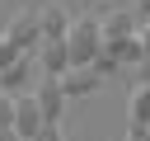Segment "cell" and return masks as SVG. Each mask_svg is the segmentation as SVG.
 <instances>
[{"label": "cell", "instance_id": "2e32d148", "mask_svg": "<svg viewBox=\"0 0 150 141\" xmlns=\"http://www.w3.org/2000/svg\"><path fill=\"white\" fill-rule=\"evenodd\" d=\"M141 85H145V89H150V56H145V61H141Z\"/></svg>", "mask_w": 150, "mask_h": 141}, {"label": "cell", "instance_id": "5b68a950", "mask_svg": "<svg viewBox=\"0 0 150 141\" xmlns=\"http://www.w3.org/2000/svg\"><path fill=\"white\" fill-rule=\"evenodd\" d=\"M33 99H38V108H42V118H47V122H56V118L66 113V89H61V80H56V75H38Z\"/></svg>", "mask_w": 150, "mask_h": 141}, {"label": "cell", "instance_id": "7c38bea8", "mask_svg": "<svg viewBox=\"0 0 150 141\" xmlns=\"http://www.w3.org/2000/svg\"><path fill=\"white\" fill-rule=\"evenodd\" d=\"M0 127H14V94L0 89Z\"/></svg>", "mask_w": 150, "mask_h": 141}, {"label": "cell", "instance_id": "8992f818", "mask_svg": "<svg viewBox=\"0 0 150 141\" xmlns=\"http://www.w3.org/2000/svg\"><path fill=\"white\" fill-rule=\"evenodd\" d=\"M98 24H103V47H117V42L136 38V14H131V9H112V14L98 19Z\"/></svg>", "mask_w": 150, "mask_h": 141}, {"label": "cell", "instance_id": "52a82bcc", "mask_svg": "<svg viewBox=\"0 0 150 141\" xmlns=\"http://www.w3.org/2000/svg\"><path fill=\"white\" fill-rule=\"evenodd\" d=\"M103 85V75L94 70V66H70L66 75H61V89H66V99H80V94H94Z\"/></svg>", "mask_w": 150, "mask_h": 141}, {"label": "cell", "instance_id": "6da1fadb", "mask_svg": "<svg viewBox=\"0 0 150 141\" xmlns=\"http://www.w3.org/2000/svg\"><path fill=\"white\" fill-rule=\"evenodd\" d=\"M66 52H70V66H94V61H98V52H103V24H98L94 14L70 19Z\"/></svg>", "mask_w": 150, "mask_h": 141}, {"label": "cell", "instance_id": "4fadbf2b", "mask_svg": "<svg viewBox=\"0 0 150 141\" xmlns=\"http://www.w3.org/2000/svg\"><path fill=\"white\" fill-rule=\"evenodd\" d=\"M131 14H136V24H150V0H136Z\"/></svg>", "mask_w": 150, "mask_h": 141}, {"label": "cell", "instance_id": "e0dca14e", "mask_svg": "<svg viewBox=\"0 0 150 141\" xmlns=\"http://www.w3.org/2000/svg\"><path fill=\"white\" fill-rule=\"evenodd\" d=\"M141 47H145V56H150V24L141 28Z\"/></svg>", "mask_w": 150, "mask_h": 141}, {"label": "cell", "instance_id": "5bb4252c", "mask_svg": "<svg viewBox=\"0 0 150 141\" xmlns=\"http://www.w3.org/2000/svg\"><path fill=\"white\" fill-rule=\"evenodd\" d=\"M33 141H61V127H56V122H47V127H42Z\"/></svg>", "mask_w": 150, "mask_h": 141}, {"label": "cell", "instance_id": "9c48e42d", "mask_svg": "<svg viewBox=\"0 0 150 141\" xmlns=\"http://www.w3.org/2000/svg\"><path fill=\"white\" fill-rule=\"evenodd\" d=\"M33 66H38V52H28V56H19L9 70H0V89L5 94H14L19 85H28V75H33Z\"/></svg>", "mask_w": 150, "mask_h": 141}, {"label": "cell", "instance_id": "3957f363", "mask_svg": "<svg viewBox=\"0 0 150 141\" xmlns=\"http://www.w3.org/2000/svg\"><path fill=\"white\" fill-rule=\"evenodd\" d=\"M42 127H47V118H42L38 99H33V94H14V127H9V132H14L19 141H33Z\"/></svg>", "mask_w": 150, "mask_h": 141}, {"label": "cell", "instance_id": "8fae6325", "mask_svg": "<svg viewBox=\"0 0 150 141\" xmlns=\"http://www.w3.org/2000/svg\"><path fill=\"white\" fill-rule=\"evenodd\" d=\"M19 56H28V52H19V47H14L9 38H0V70H9V66H14Z\"/></svg>", "mask_w": 150, "mask_h": 141}, {"label": "cell", "instance_id": "ba28073f", "mask_svg": "<svg viewBox=\"0 0 150 141\" xmlns=\"http://www.w3.org/2000/svg\"><path fill=\"white\" fill-rule=\"evenodd\" d=\"M38 33H42V38H66V33H70V14H66L61 5H42V9H38Z\"/></svg>", "mask_w": 150, "mask_h": 141}, {"label": "cell", "instance_id": "7a4b0ae2", "mask_svg": "<svg viewBox=\"0 0 150 141\" xmlns=\"http://www.w3.org/2000/svg\"><path fill=\"white\" fill-rule=\"evenodd\" d=\"M0 38H9L19 52H38V42H42V33H38V9L28 5V9H19L9 24H5V33Z\"/></svg>", "mask_w": 150, "mask_h": 141}, {"label": "cell", "instance_id": "277c9868", "mask_svg": "<svg viewBox=\"0 0 150 141\" xmlns=\"http://www.w3.org/2000/svg\"><path fill=\"white\" fill-rule=\"evenodd\" d=\"M70 70V52H66V38H42L38 42V75H66Z\"/></svg>", "mask_w": 150, "mask_h": 141}, {"label": "cell", "instance_id": "30bf717a", "mask_svg": "<svg viewBox=\"0 0 150 141\" xmlns=\"http://www.w3.org/2000/svg\"><path fill=\"white\" fill-rule=\"evenodd\" d=\"M131 127H150V89L145 85L131 89Z\"/></svg>", "mask_w": 150, "mask_h": 141}, {"label": "cell", "instance_id": "9a60e30c", "mask_svg": "<svg viewBox=\"0 0 150 141\" xmlns=\"http://www.w3.org/2000/svg\"><path fill=\"white\" fill-rule=\"evenodd\" d=\"M131 141H150V127H131Z\"/></svg>", "mask_w": 150, "mask_h": 141}]
</instances>
